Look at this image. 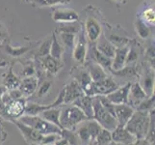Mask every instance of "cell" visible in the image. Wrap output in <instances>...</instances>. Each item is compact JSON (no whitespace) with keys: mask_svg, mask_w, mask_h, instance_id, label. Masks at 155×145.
Segmentation results:
<instances>
[{"mask_svg":"<svg viewBox=\"0 0 155 145\" xmlns=\"http://www.w3.org/2000/svg\"><path fill=\"white\" fill-rule=\"evenodd\" d=\"M153 110H151V113ZM151 113L149 114L148 111L145 110L134 111L124 128L137 139H145L150 126Z\"/></svg>","mask_w":155,"mask_h":145,"instance_id":"1","label":"cell"},{"mask_svg":"<svg viewBox=\"0 0 155 145\" xmlns=\"http://www.w3.org/2000/svg\"><path fill=\"white\" fill-rule=\"evenodd\" d=\"M88 118L84 112L72 104L68 105L61 109L60 111V124L63 130H71L75 129L78 124L87 120Z\"/></svg>","mask_w":155,"mask_h":145,"instance_id":"2","label":"cell"},{"mask_svg":"<svg viewBox=\"0 0 155 145\" xmlns=\"http://www.w3.org/2000/svg\"><path fill=\"white\" fill-rule=\"evenodd\" d=\"M93 119L97 121L102 129L113 132L117 127V121L114 115H112L100 103L97 96L93 97Z\"/></svg>","mask_w":155,"mask_h":145,"instance_id":"3","label":"cell"},{"mask_svg":"<svg viewBox=\"0 0 155 145\" xmlns=\"http://www.w3.org/2000/svg\"><path fill=\"white\" fill-rule=\"evenodd\" d=\"M22 122L23 124L27 125L31 128L35 129L41 135H50V133H56V135L62 136L63 130L58 126L52 124V123L45 120L39 115H22L18 119Z\"/></svg>","mask_w":155,"mask_h":145,"instance_id":"4","label":"cell"},{"mask_svg":"<svg viewBox=\"0 0 155 145\" xmlns=\"http://www.w3.org/2000/svg\"><path fill=\"white\" fill-rule=\"evenodd\" d=\"M82 28L88 44H95L102 34L101 23L94 16H87Z\"/></svg>","mask_w":155,"mask_h":145,"instance_id":"5","label":"cell"},{"mask_svg":"<svg viewBox=\"0 0 155 145\" xmlns=\"http://www.w3.org/2000/svg\"><path fill=\"white\" fill-rule=\"evenodd\" d=\"M76 36L77 40L75 41V45L72 50V56L73 59L80 65H83L86 61V57L88 54V42L86 37H85L83 28Z\"/></svg>","mask_w":155,"mask_h":145,"instance_id":"6","label":"cell"},{"mask_svg":"<svg viewBox=\"0 0 155 145\" xmlns=\"http://www.w3.org/2000/svg\"><path fill=\"white\" fill-rule=\"evenodd\" d=\"M120 87L112 77H107L99 81L93 82L92 84V96H107L108 94Z\"/></svg>","mask_w":155,"mask_h":145,"instance_id":"7","label":"cell"},{"mask_svg":"<svg viewBox=\"0 0 155 145\" xmlns=\"http://www.w3.org/2000/svg\"><path fill=\"white\" fill-rule=\"evenodd\" d=\"M12 122L14 123V124H15V126L18 128V130L20 131L21 135L23 136L25 140L27 141L29 144L30 143H37V144L41 143L45 135H41V133H40L38 131H36L35 129L23 124L22 122L18 121V119L12 120Z\"/></svg>","mask_w":155,"mask_h":145,"instance_id":"8","label":"cell"},{"mask_svg":"<svg viewBox=\"0 0 155 145\" xmlns=\"http://www.w3.org/2000/svg\"><path fill=\"white\" fill-rule=\"evenodd\" d=\"M72 73H74L73 74L74 80H76V82L79 84V86L82 88L84 94L93 97L92 96L93 80H92V78H91L87 69L76 68V69H73Z\"/></svg>","mask_w":155,"mask_h":145,"instance_id":"9","label":"cell"},{"mask_svg":"<svg viewBox=\"0 0 155 145\" xmlns=\"http://www.w3.org/2000/svg\"><path fill=\"white\" fill-rule=\"evenodd\" d=\"M26 100L23 98L12 101L11 103L6 105V116L8 120H15L18 119L22 115H24L25 111V105H26Z\"/></svg>","mask_w":155,"mask_h":145,"instance_id":"10","label":"cell"},{"mask_svg":"<svg viewBox=\"0 0 155 145\" xmlns=\"http://www.w3.org/2000/svg\"><path fill=\"white\" fill-rule=\"evenodd\" d=\"M147 98H148V96L141 86L140 82L131 83L129 93H128V105L134 109V107H137Z\"/></svg>","mask_w":155,"mask_h":145,"instance_id":"11","label":"cell"},{"mask_svg":"<svg viewBox=\"0 0 155 145\" xmlns=\"http://www.w3.org/2000/svg\"><path fill=\"white\" fill-rule=\"evenodd\" d=\"M112 140L121 145H132L137 141V138L128 132L124 127L117 125L113 132H111Z\"/></svg>","mask_w":155,"mask_h":145,"instance_id":"12","label":"cell"},{"mask_svg":"<svg viewBox=\"0 0 155 145\" xmlns=\"http://www.w3.org/2000/svg\"><path fill=\"white\" fill-rule=\"evenodd\" d=\"M52 19L59 23L76 22L79 20V15L71 9H55L52 13Z\"/></svg>","mask_w":155,"mask_h":145,"instance_id":"13","label":"cell"},{"mask_svg":"<svg viewBox=\"0 0 155 145\" xmlns=\"http://www.w3.org/2000/svg\"><path fill=\"white\" fill-rule=\"evenodd\" d=\"M90 45L91 47L89 50V53L92 61L102 67L106 73L112 72V58H109L106 55L102 54L97 48V47H95V44H90Z\"/></svg>","mask_w":155,"mask_h":145,"instance_id":"14","label":"cell"},{"mask_svg":"<svg viewBox=\"0 0 155 145\" xmlns=\"http://www.w3.org/2000/svg\"><path fill=\"white\" fill-rule=\"evenodd\" d=\"M115 117L117 121V124L120 126L124 127L125 124L130 119L132 114L134 113V109L128 104H120L115 105L114 106Z\"/></svg>","mask_w":155,"mask_h":145,"instance_id":"15","label":"cell"},{"mask_svg":"<svg viewBox=\"0 0 155 145\" xmlns=\"http://www.w3.org/2000/svg\"><path fill=\"white\" fill-rule=\"evenodd\" d=\"M65 88V99H64V104L71 105L76 99L81 97L84 94L82 88L79 86V84L76 82V80H71V82L68 83L64 86Z\"/></svg>","mask_w":155,"mask_h":145,"instance_id":"16","label":"cell"},{"mask_svg":"<svg viewBox=\"0 0 155 145\" xmlns=\"http://www.w3.org/2000/svg\"><path fill=\"white\" fill-rule=\"evenodd\" d=\"M131 86V82H127L125 85L121 87H117L114 92L108 94L106 97L112 104L120 105V104H127L128 103V93Z\"/></svg>","mask_w":155,"mask_h":145,"instance_id":"17","label":"cell"},{"mask_svg":"<svg viewBox=\"0 0 155 145\" xmlns=\"http://www.w3.org/2000/svg\"><path fill=\"white\" fill-rule=\"evenodd\" d=\"M128 50H129V47L127 45L116 47L115 55L112 59V72L120 71L122 68H124Z\"/></svg>","mask_w":155,"mask_h":145,"instance_id":"18","label":"cell"},{"mask_svg":"<svg viewBox=\"0 0 155 145\" xmlns=\"http://www.w3.org/2000/svg\"><path fill=\"white\" fill-rule=\"evenodd\" d=\"M38 86H39V78L33 76V77L23 78L21 79L18 89L21 91L23 96L29 97L36 92Z\"/></svg>","mask_w":155,"mask_h":145,"instance_id":"19","label":"cell"},{"mask_svg":"<svg viewBox=\"0 0 155 145\" xmlns=\"http://www.w3.org/2000/svg\"><path fill=\"white\" fill-rule=\"evenodd\" d=\"M72 105L79 107V109L84 112V114L86 115L88 119H93V114H94L93 97L88 96V95H83L74 101Z\"/></svg>","mask_w":155,"mask_h":145,"instance_id":"20","label":"cell"},{"mask_svg":"<svg viewBox=\"0 0 155 145\" xmlns=\"http://www.w3.org/2000/svg\"><path fill=\"white\" fill-rule=\"evenodd\" d=\"M41 60V64L45 71L48 72L51 74H55L61 70L63 64L62 60H58V59L53 58L51 55H45L42 57H39Z\"/></svg>","mask_w":155,"mask_h":145,"instance_id":"21","label":"cell"},{"mask_svg":"<svg viewBox=\"0 0 155 145\" xmlns=\"http://www.w3.org/2000/svg\"><path fill=\"white\" fill-rule=\"evenodd\" d=\"M86 67H87V71L89 72L91 78L93 80V82L99 81V80L108 77V73H106L102 67L93 61H90L89 63H87Z\"/></svg>","mask_w":155,"mask_h":145,"instance_id":"22","label":"cell"},{"mask_svg":"<svg viewBox=\"0 0 155 145\" xmlns=\"http://www.w3.org/2000/svg\"><path fill=\"white\" fill-rule=\"evenodd\" d=\"M95 47H97V48L102 54L113 59L116 51V47L109 40H107L104 36L99 37L97 42L95 43Z\"/></svg>","mask_w":155,"mask_h":145,"instance_id":"23","label":"cell"},{"mask_svg":"<svg viewBox=\"0 0 155 145\" xmlns=\"http://www.w3.org/2000/svg\"><path fill=\"white\" fill-rule=\"evenodd\" d=\"M60 111H61V109H59V107H52V109H48L41 111L39 114V116H41V118H44L45 120L48 121L52 123V124H54L62 129L61 124H60Z\"/></svg>","mask_w":155,"mask_h":145,"instance_id":"24","label":"cell"},{"mask_svg":"<svg viewBox=\"0 0 155 145\" xmlns=\"http://www.w3.org/2000/svg\"><path fill=\"white\" fill-rule=\"evenodd\" d=\"M3 86L7 89V91L9 90H13V89H17L19 87V84L21 79L19 78V77H18L17 74H15L13 72V68L11 67L9 69V71L6 74L3 76Z\"/></svg>","mask_w":155,"mask_h":145,"instance_id":"25","label":"cell"},{"mask_svg":"<svg viewBox=\"0 0 155 145\" xmlns=\"http://www.w3.org/2000/svg\"><path fill=\"white\" fill-rule=\"evenodd\" d=\"M69 2L71 0H31L29 3L36 8H45L53 7L56 5H65L68 4Z\"/></svg>","mask_w":155,"mask_h":145,"instance_id":"26","label":"cell"},{"mask_svg":"<svg viewBox=\"0 0 155 145\" xmlns=\"http://www.w3.org/2000/svg\"><path fill=\"white\" fill-rule=\"evenodd\" d=\"M62 54H63V47L58 41V38L56 36V33H53L51 38V46L49 50V55H51L53 58L62 60Z\"/></svg>","mask_w":155,"mask_h":145,"instance_id":"27","label":"cell"},{"mask_svg":"<svg viewBox=\"0 0 155 145\" xmlns=\"http://www.w3.org/2000/svg\"><path fill=\"white\" fill-rule=\"evenodd\" d=\"M48 109H52L51 105H38L36 103H32V102H27V103H26V105H25L24 114L25 115H39L41 111Z\"/></svg>","mask_w":155,"mask_h":145,"instance_id":"28","label":"cell"},{"mask_svg":"<svg viewBox=\"0 0 155 145\" xmlns=\"http://www.w3.org/2000/svg\"><path fill=\"white\" fill-rule=\"evenodd\" d=\"M135 28L137 31V34L140 36V38L146 40L150 34V29H149L148 25L143 21L140 17L137 18V20L135 22Z\"/></svg>","mask_w":155,"mask_h":145,"instance_id":"29","label":"cell"},{"mask_svg":"<svg viewBox=\"0 0 155 145\" xmlns=\"http://www.w3.org/2000/svg\"><path fill=\"white\" fill-rule=\"evenodd\" d=\"M76 36H77L76 34L67 33V32H60V38H61L63 46L71 50H73L74 45H75Z\"/></svg>","mask_w":155,"mask_h":145,"instance_id":"30","label":"cell"},{"mask_svg":"<svg viewBox=\"0 0 155 145\" xmlns=\"http://www.w3.org/2000/svg\"><path fill=\"white\" fill-rule=\"evenodd\" d=\"M82 29V25L76 22H68V23H61V26L58 28L59 32H67V33L78 34Z\"/></svg>","mask_w":155,"mask_h":145,"instance_id":"31","label":"cell"},{"mask_svg":"<svg viewBox=\"0 0 155 145\" xmlns=\"http://www.w3.org/2000/svg\"><path fill=\"white\" fill-rule=\"evenodd\" d=\"M112 141V136H111V132L102 129L98 133L97 138L94 139L93 142L94 145H109Z\"/></svg>","mask_w":155,"mask_h":145,"instance_id":"32","label":"cell"},{"mask_svg":"<svg viewBox=\"0 0 155 145\" xmlns=\"http://www.w3.org/2000/svg\"><path fill=\"white\" fill-rule=\"evenodd\" d=\"M141 86L145 90L147 96L153 95L152 93L154 91V74H147L143 78V81L141 84Z\"/></svg>","mask_w":155,"mask_h":145,"instance_id":"33","label":"cell"},{"mask_svg":"<svg viewBox=\"0 0 155 145\" xmlns=\"http://www.w3.org/2000/svg\"><path fill=\"white\" fill-rule=\"evenodd\" d=\"M52 84L53 83L50 80H45V81H42L41 84H39V86L35 92L37 93V97L42 98V97H45L46 95H48V93L50 92V90L52 88Z\"/></svg>","mask_w":155,"mask_h":145,"instance_id":"34","label":"cell"},{"mask_svg":"<svg viewBox=\"0 0 155 145\" xmlns=\"http://www.w3.org/2000/svg\"><path fill=\"white\" fill-rule=\"evenodd\" d=\"M140 18L143 21H145L147 24L154 25V21H155V13H154V10L152 8L146 9L142 13V15L140 16Z\"/></svg>","mask_w":155,"mask_h":145,"instance_id":"35","label":"cell"},{"mask_svg":"<svg viewBox=\"0 0 155 145\" xmlns=\"http://www.w3.org/2000/svg\"><path fill=\"white\" fill-rule=\"evenodd\" d=\"M28 47H11L9 45L6 46V47H5V50H6V51L9 53V54L11 56H15V57H18V56H20L24 54V53H26L28 50H29Z\"/></svg>","mask_w":155,"mask_h":145,"instance_id":"36","label":"cell"},{"mask_svg":"<svg viewBox=\"0 0 155 145\" xmlns=\"http://www.w3.org/2000/svg\"><path fill=\"white\" fill-rule=\"evenodd\" d=\"M35 74H36V68L34 66V64L28 62L27 64H25L23 66V69H22V71H21V73L19 74V76L23 78H28V77L35 76Z\"/></svg>","mask_w":155,"mask_h":145,"instance_id":"37","label":"cell"},{"mask_svg":"<svg viewBox=\"0 0 155 145\" xmlns=\"http://www.w3.org/2000/svg\"><path fill=\"white\" fill-rule=\"evenodd\" d=\"M138 50L134 47H129V50L127 52V56H126V61H125V65L126 64H130L133 62H136L138 59Z\"/></svg>","mask_w":155,"mask_h":145,"instance_id":"38","label":"cell"},{"mask_svg":"<svg viewBox=\"0 0 155 145\" xmlns=\"http://www.w3.org/2000/svg\"><path fill=\"white\" fill-rule=\"evenodd\" d=\"M50 46H51V39L42 43L41 47H40V50H39V57L48 55L49 50H50Z\"/></svg>","mask_w":155,"mask_h":145,"instance_id":"39","label":"cell"},{"mask_svg":"<svg viewBox=\"0 0 155 145\" xmlns=\"http://www.w3.org/2000/svg\"><path fill=\"white\" fill-rule=\"evenodd\" d=\"M8 93H9L10 97L12 98L13 101L21 99V98H23V97H24V96L22 95V93H21V91H20L18 88H17V89H13V90H9V91H8Z\"/></svg>","mask_w":155,"mask_h":145,"instance_id":"40","label":"cell"},{"mask_svg":"<svg viewBox=\"0 0 155 145\" xmlns=\"http://www.w3.org/2000/svg\"><path fill=\"white\" fill-rule=\"evenodd\" d=\"M0 115L7 119V116H6V106H5L4 104L2 103L1 99H0Z\"/></svg>","mask_w":155,"mask_h":145,"instance_id":"41","label":"cell"},{"mask_svg":"<svg viewBox=\"0 0 155 145\" xmlns=\"http://www.w3.org/2000/svg\"><path fill=\"white\" fill-rule=\"evenodd\" d=\"M6 136H7V133H5L3 127L0 126V143H1L2 141H4V139L6 138Z\"/></svg>","mask_w":155,"mask_h":145,"instance_id":"42","label":"cell"},{"mask_svg":"<svg viewBox=\"0 0 155 145\" xmlns=\"http://www.w3.org/2000/svg\"><path fill=\"white\" fill-rule=\"evenodd\" d=\"M5 38H6V31H5V29L0 25V42L5 40Z\"/></svg>","mask_w":155,"mask_h":145,"instance_id":"43","label":"cell"},{"mask_svg":"<svg viewBox=\"0 0 155 145\" xmlns=\"http://www.w3.org/2000/svg\"><path fill=\"white\" fill-rule=\"evenodd\" d=\"M5 92H7V89L3 86V84L0 83V97H1Z\"/></svg>","mask_w":155,"mask_h":145,"instance_id":"44","label":"cell"},{"mask_svg":"<svg viewBox=\"0 0 155 145\" xmlns=\"http://www.w3.org/2000/svg\"><path fill=\"white\" fill-rule=\"evenodd\" d=\"M5 122H6V120H5V118L0 115V126H2V127H3V125L5 124Z\"/></svg>","mask_w":155,"mask_h":145,"instance_id":"45","label":"cell"},{"mask_svg":"<svg viewBox=\"0 0 155 145\" xmlns=\"http://www.w3.org/2000/svg\"><path fill=\"white\" fill-rule=\"evenodd\" d=\"M30 145H54V144H37V143H30Z\"/></svg>","mask_w":155,"mask_h":145,"instance_id":"46","label":"cell"},{"mask_svg":"<svg viewBox=\"0 0 155 145\" xmlns=\"http://www.w3.org/2000/svg\"><path fill=\"white\" fill-rule=\"evenodd\" d=\"M24 1H26V2H30L31 0H24Z\"/></svg>","mask_w":155,"mask_h":145,"instance_id":"47","label":"cell"},{"mask_svg":"<svg viewBox=\"0 0 155 145\" xmlns=\"http://www.w3.org/2000/svg\"><path fill=\"white\" fill-rule=\"evenodd\" d=\"M116 1H119V2H120V1H124V0H116Z\"/></svg>","mask_w":155,"mask_h":145,"instance_id":"48","label":"cell"},{"mask_svg":"<svg viewBox=\"0 0 155 145\" xmlns=\"http://www.w3.org/2000/svg\"><path fill=\"white\" fill-rule=\"evenodd\" d=\"M90 145H94V144H93V143H91V144H90Z\"/></svg>","mask_w":155,"mask_h":145,"instance_id":"49","label":"cell"},{"mask_svg":"<svg viewBox=\"0 0 155 145\" xmlns=\"http://www.w3.org/2000/svg\"><path fill=\"white\" fill-rule=\"evenodd\" d=\"M124 1H127V0H124Z\"/></svg>","mask_w":155,"mask_h":145,"instance_id":"50","label":"cell"}]
</instances>
